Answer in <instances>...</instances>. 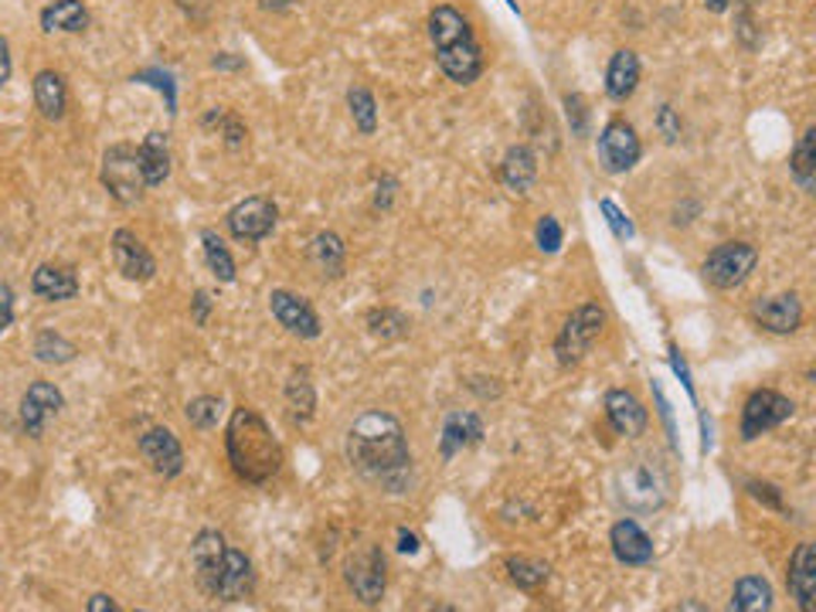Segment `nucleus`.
<instances>
[{"instance_id": "f257e3e1", "label": "nucleus", "mask_w": 816, "mask_h": 612, "mask_svg": "<svg viewBox=\"0 0 816 612\" xmlns=\"http://www.w3.org/2000/svg\"><path fill=\"white\" fill-rule=\"evenodd\" d=\"M347 463L367 483L405 493L412 480V450L402 422L392 412H364L354 419L344 439Z\"/></svg>"}, {"instance_id": "f03ea898", "label": "nucleus", "mask_w": 816, "mask_h": 612, "mask_svg": "<svg viewBox=\"0 0 816 612\" xmlns=\"http://www.w3.org/2000/svg\"><path fill=\"white\" fill-rule=\"evenodd\" d=\"M225 453H229L235 476L252 483V486L269 483L283 470L280 439L272 435L269 422L249 405L232 409V419L225 425Z\"/></svg>"}, {"instance_id": "7ed1b4c3", "label": "nucleus", "mask_w": 816, "mask_h": 612, "mask_svg": "<svg viewBox=\"0 0 816 612\" xmlns=\"http://www.w3.org/2000/svg\"><path fill=\"white\" fill-rule=\"evenodd\" d=\"M429 38L435 48V62L456 86H473L483 76V51L470 21L456 8L440 4L429 14Z\"/></svg>"}, {"instance_id": "20e7f679", "label": "nucleus", "mask_w": 816, "mask_h": 612, "mask_svg": "<svg viewBox=\"0 0 816 612\" xmlns=\"http://www.w3.org/2000/svg\"><path fill=\"white\" fill-rule=\"evenodd\" d=\"M616 496L633 514H653L671 500V473L657 457H639L616 473Z\"/></svg>"}, {"instance_id": "39448f33", "label": "nucleus", "mask_w": 816, "mask_h": 612, "mask_svg": "<svg viewBox=\"0 0 816 612\" xmlns=\"http://www.w3.org/2000/svg\"><path fill=\"white\" fill-rule=\"evenodd\" d=\"M606 330V310L598 303H582L568 313L555 338V358L562 368H575Z\"/></svg>"}, {"instance_id": "423d86ee", "label": "nucleus", "mask_w": 816, "mask_h": 612, "mask_svg": "<svg viewBox=\"0 0 816 612\" xmlns=\"http://www.w3.org/2000/svg\"><path fill=\"white\" fill-rule=\"evenodd\" d=\"M755 262H758V249L755 245H748V242H722V245H715L712 252L704 255L701 280L712 290L728 293V290H738L748 280Z\"/></svg>"}, {"instance_id": "0eeeda50", "label": "nucleus", "mask_w": 816, "mask_h": 612, "mask_svg": "<svg viewBox=\"0 0 816 612\" xmlns=\"http://www.w3.org/2000/svg\"><path fill=\"white\" fill-rule=\"evenodd\" d=\"M102 188L113 194L120 204H137L143 198V171H140V153L130 143H117L102 153V167H99Z\"/></svg>"}, {"instance_id": "6e6552de", "label": "nucleus", "mask_w": 816, "mask_h": 612, "mask_svg": "<svg viewBox=\"0 0 816 612\" xmlns=\"http://www.w3.org/2000/svg\"><path fill=\"white\" fill-rule=\"evenodd\" d=\"M793 412H796L793 399H786L776 388H758V392H752L742 405V425H738L742 442H755L758 435L773 432L776 425L793 419Z\"/></svg>"}, {"instance_id": "1a4fd4ad", "label": "nucleus", "mask_w": 816, "mask_h": 612, "mask_svg": "<svg viewBox=\"0 0 816 612\" xmlns=\"http://www.w3.org/2000/svg\"><path fill=\"white\" fill-rule=\"evenodd\" d=\"M218 602H245L255 592V569L252 559L242 548H225L222 565L214 569V575L208 579V585L201 589Z\"/></svg>"}, {"instance_id": "9d476101", "label": "nucleus", "mask_w": 816, "mask_h": 612, "mask_svg": "<svg viewBox=\"0 0 816 612\" xmlns=\"http://www.w3.org/2000/svg\"><path fill=\"white\" fill-rule=\"evenodd\" d=\"M347 585L351 592L364 602V605H377L381 595H385V585H389V565H385V554H381L377 544H364L361 551L351 554L347 562Z\"/></svg>"}, {"instance_id": "9b49d317", "label": "nucleus", "mask_w": 816, "mask_h": 612, "mask_svg": "<svg viewBox=\"0 0 816 612\" xmlns=\"http://www.w3.org/2000/svg\"><path fill=\"white\" fill-rule=\"evenodd\" d=\"M643 157V143L633 130V123L626 120H610L598 133V163H603L606 174H626L639 163Z\"/></svg>"}, {"instance_id": "f8f14e48", "label": "nucleus", "mask_w": 816, "mask_h": 612, "mask_svg": "<svg viewBox=\"0 0 816 612\" xmlns=\"http://www.w3.org/2000/svg\"><path fill=\"white\" fill-rule=\"evenodd\" d=\"M276 221H280L276 201L255 194V198L239 201L229 211L225 225H229L232 239H239V242H262V239H269L272 232H276Z\"/></svg>"}, {"instance_id": "ddd939ff", "label": "nucleus", "mask_w": 816, "mask_h": 612, "mask_svg": "<svg viewBox=\"0 0 816 612\" xmlns=\"http://www.w3.org/2000/svg\"><path fill=\"white\" fill-rule=\"evenodd\" d=\"M137 447H140V457L147 460V466H150L157 476L174 480V476L184 473V447H181V439H178L171 429L153 425L150 432L140 435Z\"/></svg>"}, {"instance_id": "4468645a", "label": "nucleus", "mask_w": 816, "mask_h": 612, "mask_svg": "<svg viewBox=\"0 0 816 612\" xmlns=\"http://www.w3.org/2000/svg\"><path fill=\"white\" fill-rule=\"evenodd\" d=\"M66 409V395L59 384L51 381H34L28 384V392L21 399V429L31 435V439H41L44 425Z\"/></svg>"}, {"instance_id": "2eb2a0df", "label": "nucleus", "mask_w": 816, "mask_h": 612, "mask_svg": "<svg viewBox=\"0 0 816 612\" xmlns=\"http://www.w3.org/2000/svg\"><path fill=\"white\" fill-rule=\"evenodd\" d=\"M113 262H117V272L130 283H150L157 275V259L150 255V249L143 245V239L130 229H117L113 232Z\"/></svg>"}, {"instance_id": "dca6fc26", "label": "nucleus", "mask_w": 816, "mask_h": 612, "mask_svg": "<svg viewBox=\"0 0 816 612\" xmlns=\"http://www.w3.org/2000/svg\"><path fill=\"white\" fill-rule=\"evenodd\" d=\"M269 310H272V317H276V323L286 327L293 338H300V341H316L320 338V317L313 313V307L303 297H296L290 290H272L269 293Z\"/></svg>"}, {"instance_id": "f3484780", "label": "nucleus", "mask_w": 816, "mask_h": 612, "mask_svg": "<svg viewBox=\"0 0 816 612\" xmlns=\"http://www.w3.org/2000/svg\"><path fill=\"white\" fill-rule=\"evenodd\" d=\"M752 320L769 330V333H779V338H786V333H796L803 327V303L796 293H776V297H762L752 303Z\"/></svg>"}, {"instance_id": "a211bd4d", "label": "nucleus", "mask_w": 816, "mask_h": 612, "mask_svg": "<svg viewBox=\"0 0 816 612\" xmlns=\"http://www.w3.org/2000/svg\"><path fill=\"white\" fill-rule=\"evenodd\" d=\"M603 405H606V419H610V425H613L616 435L636 439V435L646 432L649 415H646L643 402L633 392H626V388H610Z\"/></svg>"}, {"instance_id": "6ab92c4d", "label": "nucleus", "mask_w": 816, "mask_h": 612, "mask_svg": "<svg viewBox=\"0 0 816 612\" xmlns=\"http://www.w3.org/2000/svg\"><path fill=\"white\" fill-rule=\"evenodd\" d=\"M610 544H613L616 562H623L629 569H639V565H649L653 562V541H649V534L636 521H629V518H623V521L613 524Z\"/></svg>"}, {"instance_id": "aec40b11", "label": "nucleus", "mask_w": 816, "mask_h": 612, "mask_svg": "<svg viewBox=\"0 0 816 612\" xmlns=\"http://www.w3.org/2000/svg\"><path fill=\"white\" fill-rule=\"evenodd\" d=\"M786 585H789V595L796 599L799 612H813V599H816V548L809 541L796 544L793 559H789Z\"/></svg>"}, {"instance_id": "412c9836", "label": "nucleus", "mask_w": 816, "mask_h": 612, "mask_svg": "<svg viewBox=\"0 0 816 612\" xmlns=\"http://www.w3.org/2000/svg\"><path fill=\"white\" fill-rule=\"evenodd\" d=\"M31 290L44 303H66V300H75V293H79V275H75L72 265H51V262H44L31 275Z\"/></svg>"}, {"instance_id": "4be33fe9", "label": "nucleus", "mask_w": 816, "mask_h": 612, "mask_svg": "<svg viewBox=\"0 0 816 612\" xmlns=\"http://www.w3.org/2000/svg\"><path fill=\"white\" fill-rule=\"evenodd\" d=\"M483 439V419L476 412H453L443 425V439H440V457L453 460L456 453L476 447Z\"/></svg>"}, {"instance_id": "5701e85b", "label": "nucleus", "mask_w": 816, "mask_h": 612, "mask_svg": "<svg viewBox=\"0 0 816 612\" xmlns=\"http://www.w3.org/2000/svg\"><path fill=\"white\" fill-rule=\"evenodd\" d=\"M140 153V171H143V181L147 188H160L163 181L171 178V147H168V133H147L143 143L137 147Z\"/></svg>"}, {"instance_id": "b1692460", "label": "nucleus", "mask_w": 816, "mask_h": 612, "mask_svg": "<svg viewBox=\"0 0 816 612\" xmlns=\"http://www.w3.org/2000/svg\"><path fill=\"white\" fill-rule=\"evenodd\" d=\"M225 548L229 544H225V534L222 531L204 528V531L194 534V541H191V562H194V575H198V585L201 589L208 585V579L214 575V569L222 565Z\"/></svg>"}, {"instance_id": "393cba45", "label": "nucleus", "mask_w": 816, "mask_h": 612, "mask_svg": "<svg viewBox=\"0 0 816 612\" xmlns=\"http://www.w3.org/2000/svg\"><path fill=\"white\" fill-rule=\"evenodd\" d=\"M639 86V59L636 51L629 48H619L613 59H610V69H606V96L613 102H626Z\"/></svg>"}, {"instance_id": "a878e982", "label": "nucleus", "mask_w": 816, "mask_h": 612, "mask_svg": "<svg viewBox=\"0 0 816 612\" xmlns=\"http://www.w3.org/2000/svg\"><path fill=\"white\" fill-rule=\"evenodd\" d=\"M501 181L507 184V191L514 194H527L531 184L537 181V157L531 147L517 143L504 153V163H501Z\"/></svg>"}, {"instance_id": "bb28decb", "label": "nucleus", "mask_w": 816, "mask_h": 612, "mask_svg": "<svg viewBox=\"0 0 816 612\" xmlns=\"http://www.w3.org/2000/svg\"><path fill=\"white\" fill-rule=\"evenodd\" d=\"M34 106L41 109V117L51 120V123H59V120L66 117V109H69V89H66V79H62L59 72L44 69V72L34 76Z\"/></svg>"}, {"instance_id": "cd10ccee", "label": "nucleus", "mask_w": 816, "mask_h": 612, "mask_svg": "<svg viewBox=\"0 0 816 612\" xmlns=\"http://www.w3.org/2000/svg\"><path fill=\"white\" fill-rule=\"evenodd\" d=\"M41 31L54 34V31H66V34H79L89 28V11L82 0H51L48 8H41Z\"/></svg>"}, {"instance_id": "c85d7f7f", "label": "nucleus", "mask_w": 816, "mask_h": 612, "mask_svg": "<svg viewBox=\"0 0 816 612\" xmlns=\"http://www.w3.org/2000/svg\"><path fill=\"white\" fill-rule=\"evenodd\" d=\"M310 255L320 269L323 280H338L344 275V262H347V245L338 232H320L310 245Z\"/></svg>"}, {"instance_id": "c756f323", "label": "nucleus", "mask_w": 816, "mask_h": 612, "mask_svg": "<svg viewBox=\"0 0 816 612\" xmlns=\"http://www.w3.org/2000/svg\"><path fill=\"white\" fill-rule=\"evenodd\" d=\"M732 609L738 612H769L773 609V585L762 575H745L732 589Z\"/></svg>"}, {"instance_id": "7c9ffc66", "label": "nucleus", "mask_w": 816, "mask_h": 612, "mask_svg": "<svg viewBox=\"0 0 816 612\" xmlns=\"http://www.w3.org/2000/svg\"><path fill=\"white\" fill-rule=\"evenodd\" d=\"M789 171H793V181L803 191L816 188V127L803 130V137H799V143L793 147V157H789Z\"/></svg>"}, {"instance_id": "2f4dec72", "label": "nucleus", "mask_w": 816, "mask_h": 612, "mask_svg": "<svg viewBox=\"0 0 816 612\" xmlns=\"http://www.w3.org/2000/svg\"><path fill=\"white\" fill-rule=\"evenodd\" d=\"M286 405H290V419L293 422H310L313 412H316V392H313V381H310V371L300 368L293 371V378L286 381Z\"/></svg>"}, {"instance_id": "473e14b6", "label": "nucleus", "mask_w": 816, "mask_h": 612, "mask_svg": "<svg viewBox=\"0 0 816 612\" xmlns=\"http://www.w3.org/2000/svg\"><path fill=\"white\" fill-rule=\"evenodd\" d=\"M201 249H204V262L211 269V275L218 283H235V259L232 252L225 249V242L218 239L214 229H204L201 232Z\"/></svg>"}, {"instance_id": "72a5a7b5", "label": "nucleus", "mask_w": 816, "mask_h": 612, "mask_svg": "<svg viewBox=\"0 0 816 612\" xmlns=\"http://www.w3.org/2000/svg\"><path fill=\"white\" fill-rule=\"evenodd\" d=\"M31 354H34V361H41V364H69V361H75L79 348H75L69 338H62L59 330H41L38 338H34Z\"/></svg>"}, {"instance_id": "f704fd0d", "label": "nucleus", "mask_w": 816, "mask_h": 612, "mask_svg": "<svg viewBox=\"0 0 816 612\" xmlns=\"http://www.w3.org/2000/svg\"><path fill=\"white\" fill-rule=\"evenodd\" d=\"M367 333H371V338H377L381 344H392V341H402L409 333V320L395 307H381V310L367 313Z\"/></svg>"}, {"instance_id": "c9c22d12", "label": "nucleus", "mask_w": 816, "mask_h": 612, "mask_svg": "<svg viewBox=\"0 0 816 612\" xmlns=\"http://www.w3.org/2000/svg\"><path fill=\"white\" fill-rule=\"evenodd\" d=\"M347 109H351V120H354L357 133L361 137H374V130H377V102H374V96L364 86H354L347 92Z\"/></svg>"}, {"instance_id": "e433bc0d", "label": "nucleus", "mask_w": 816, "mask_h": 612, "mask_svg": "<svg viewBox=\"0 0 816 612\" xmlns=\"http://www.w3.org/2000/svg\"><path fill=\"white\" fill-rule=\"evenodd\" d=\"M504 569H507L511 582L517 589H524V592H534V589H541L544 582L552 579V569L544 562H537V559H507Z\"/></svg>"}, {"instance_id": "4c0bfd02", "label": "nucleus", "mask_w": 816, "mask_h": 612, "mask_svg": "<svg viewBox=\"0 0 816 612\" xmlns=\"http://www.w3.org/2000/svg\"><path fill=\"white\" fill-rule=\"evenodd\" d=\"M222 409H225V402L218 399V395H201V399L188 402L184 415H188L191 429L208 432V429H214V425H218V419H222Z\"/></svg>"}, {"instance_id": "58836bf2", "label": "nucleus", "mask_w": 816, "mask_h": 612, "mask_svg": "<svg viewBox=\"0 0 816 612\" xmlns=\"http://www.w3.org/2000/svg\"><path fill=\"white\" fill-rule=\"evenodd\" d=\"M534 242H537V249H541V252H548V255H555V252L562 249L565 232H562V225H558V218H555V214H544V218L537 221V229H534Z\"/></svg>"}, {"instance_id": "ea45409f", "label": "nucleus", "mask_w": 816, "mask_h": 612, "mask_svg": "<svg viewBox=\"0 0 816 612\" xmlns=\"http://www.w3.org/2000/svg\"><path fill=\"white\" fill-rule=\"evenodd\" d=\"M745 490H748L752 500H758L762 508H769V511H786V504H783V490H779L776 483H769V480H745Z\"/></svg>"}, {"instance_id": "a19ab883", "label": "nucleus", "mask_w": 816, "mask_h": 612, "mask_svg": "<svg viewBox=\"0 0 816 612\" xmlns=\"http://www.w3.org/2000/svg\"><path fill=\"white\" fill-rule=\"evenodd\" d=\"M598 211L606 214V225L613 229V235L619 239V242H626V239H633L636 235V229H633V221L616 208V201H610V198H603L598 201Z\"/></svg>"}, {"instance_id": "79ce46f5", "label": "nucleus", "mask_w": 816, "mask_h": 612, "mask_svg": "<svg viewBox=\"0 0 816 612\" xmlns=\"http://www.w3.org/2000/svg\"><path fill=\"white\" fill-rule=\"evenodd\" d=\"M565 117H568L575 137H588V106H585V99L578 92L565 96Z\"/></svg>"}, {"instance_id": "37998d69", "label": "nucleus", "mask_w": 816, "mask_h": 612, "mask_svg": "<svg viewBox=\"0 0 816 612\" xmlns=\"http://www.w3.org/2000/svg\"><path fill=\"white\" fill-rule=\"evenodd\" d=\"M133 82H150L153 89H160V92H168V106H171V113H178V92H174V76L171 72H160V69H147V72H137L133 76Z\"/></svg>"}, {"instance_id": "c03bdc74", "label": "nucleus", "mask_w": 816, "mask_h": 612, "mask_svg": "<svg viewBox=\"0 0 816 612\" xmlns=\"http://www.w3.org/2000/svg\"><path fill=\"white\" fill-rule=\"evenodd\" d=\"M653 123H657V130H661V137L667 140V143H677L681 140V117H677V109L674 106H661L657 109V120H653Z\"/></svg>"}, {"instance_id": "a18cd8bd", "label": "nucleus", "mask_w": 816, "mask_h": 612, "mask_svg": "<svg viewBox=\"0 0 816 612\" xmlns=\"http://www.w3.org/2000/svg\"><path fill=\"white\" fill-rule=\"evenodd\" d=\"M395 191H399V178H392V174L377 178V188H374V208H377V211H392Z\"/></svg>"}, {"instance_id": "49530a36", "label": "nucleus", "mask_w": 816, "mask_h": 612, "mask_svg": "<svg viewBox=\"0 0 816 612\" xmlns=\"http://www.w3.org/2000/svg\"><path fill=\"white\" fill-rule=\"evenodd\" d=\"M11 323H14V293L11 287L0 283V333H8Z\"/></svg>"}, {"instance_id": "de8ad7c7", "label": "nucleus", "mask_w": 816, "mask_h": 612, "mask_svg": "<svg viewBox=\"0 0 816 612\" xmlns=\"http://www.w3.org/2000/svg\"><path fill=\"white\" fill-rule=\"evenodd\" d=\"M11 72H14V62H11V44L8 38L0 34V89L11 82Z\"/></svg>"}, {"instance_id": "09e8293b", "label": "nucleus", "mask_w": 816, "mask_h": 612, "mask_svg": "<svg viewBox=\"0 0 816 612\" xmlns=\"http://www.w3.org/2000/svg\"><path fill=\"white\" fill-rule=\"evenodd\" d=\"M208 313H211V297H208L204 290H198L194 300H191V317H194V323L204 327V323H208Z\"/></svg>"}, {"instance_id": "8fccbe9b", "label": "nucleus", "mask_w": 816, "mask_h": 612, "mask_svg": "<svg viewBox=\"0 0 816 612\" xmlns=\"http://www.w3.org/2000/svg\"><path fill=\"white\" fill-rule=\"evenodd\" d=\"M85 612H120V605H117L113 595L99 592V595H92V599L85 602Z\"/></svg>"}, {"instance_id": "3c124183", "label": "nucleus", "mask_w": 816, "mask_h": 612, "mask_svg": "<svg viewBox=\"0 0 816 612\" xmlns=\"http://www.w3.org/2000/svg\"><path fill=\"white\" fill-rule=\"evenodd\" d=\"M653 395H657V409H661V419H664V425H667V432H671V439H674V412H671V402L664 399V392H661V384H653ZM677 442V439H674Z\"/></svg>"}, {"instance_id": "603ef678", "label": "nucleus", "mask_w": 816, "mask_h": 612, "mask_svg": "<svg viewBox=\"0 0 816 612\" xmlns=\"http://www.w3.org/2000/svg\"><path fill=\"white\" fill-rule=\"evenodd\" d=\"M671 364H674V371H677V378L684 381V388H687V395H691V399H697V395H694V381H691V371H687V364H684V358H681L677 351H671Z\"/></svg>"}, {"instance_id": "864d4df0", "label": "nucleus", "mask_w": 816, "mask_h": 612, "mask_svg": "<svg viewBox=\"0 0 816 612\" xmlns=\"http://www.w3.org/2000/svg\"><path fill=\"white\" fill-rule=\"evenodd\" d=\"M399 551L402 554H419V538L409 528H399Z\"/></svg>"}, {"instance_id": "5fc2aeb1", "label": "nucleus", "mask_w": 816, "mask_h": 612, "mask_svg": "<svg viewBox=\"0 0 816 612\" xmlns=\"http://www.w3.org/2000/svg\"><path fill=\"white\" fill-rule=\"evenodd\" d=\"M211 66H214V69H245V62H242V59H232L229 51L214 54V59H211Z\"/></svg>"}, {"instance_id": "6e6d98bb", "label": "nucleus", "mask_w": 816, "mask_h": 612, "mask_svg": "<svg viewBox=\"0 0 816 612\" xmlns=\"http://www.w3.org/2000/svg\"><path fill=\"white\" fill-rule=\"evenodd\" d=\"M704 4H707V11L722 14V11H728V4H732V0H704Z\"/></svg>"}]
</instances>
